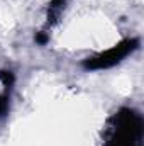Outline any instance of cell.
I'll list each match as a JSON object with an SVG mask.
<instances>
[{"instance_id":"cell-1","label":"cell","mask_w":144,"mask_h":146,"mask_svg":"<svg viewBox=\"0 0 144 146\" xmlns=\"http://www.w3.org/2000/svg\"><path fill=\"white\" fill-rule=\"evenodd\" d=\"M117 129L108 146H141L143 121L134 110L124 109L115 115Z\"/></svg>"},{"instance_id":"cell-3","label":"cell","mask_w":144,"mask_h":146,"mask_svg":"<svg viewBox=\"0 0 144 146\" xmlns=\"http://www.w3.org/2000/svg\"><path fill=\"white\" fill-rule=\"evenodd\" d=\"M7 110V100L5 99H0V115Z\"/></svg>"},{"instance_id":"cell-2","label":"cell","mask_w":144,"mask_h":146,"mask_svg":"<svg viewBox=\"0 0 144 146\" xmlns=\"http://www.w3.org/2000/svg\"><path fill=\"white\" fill-rule=\"evenodd\" d=\"M137 48V41L136 39H131V41H124L120 42L119 46L108 49L107 53L93 58V60H88L85 61V66L90 68V70H100V68H108V66H114L117 65L124 56H127L131 51H134Z\"/></svg>"}]
</instances>
